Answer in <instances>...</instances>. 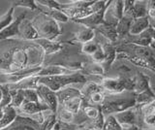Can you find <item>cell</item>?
Wrapping results in <instances>:
<instances>
[{"mask_svg":"<svg viewBox=\"0 0 155 130\" xmlns=\"http://www.w3.org/2000/svg\"><path fill=\"white\" fill-rule=\"evenodd\" d=\"M134 18L129 16L123 15L122 18L118 22L117 25H116V31H117L118 35V40L123 39L129 34V30L131 27V23H132Z\"/></svg>","mask_w":155,"mask_h":130,"instance_id":"obj_26","label":"cell"},{"mask_svg":"<svg viewBox=\"0 0 155 130\" xmlns=\"http://www.w3.org/2000/svg\"><path fill=\"white\" fill-rule=\"evenodd\" d=\"M99 45H100L99 43L94 42V41H91V42H88V43H85V44H82L81 52H82V54H84V55L91 56L97 51Z\"/></svg>","mask_w":155,"mask_h":130,"instance_id":"obj_40","label":"cell"},{"mask_svg":"<svg viewBox=\"0 0 155 130\" xmlns=\"http://www.w3.org/2000/svg\"><path fill=\"white\" fill-rule=\"evenodd\" d=\"M116 122L119 123V125L122 129H127L133 126H137L139 128H142V112H140V106H136L134 108H131L129 110L123 111V112L114 115Z\"/></svg>","mask_w":155,"mask_h":130,"instance_id":"obj_8","label":"cell"},{"mask_svg":"<svg viewBox=\"0 0 155 130\" xmlns=\"http://www.w3.org/2000/svg\"><path fill=\"white\" fill-rule=\"evenodd\" d=\"M147 18L150 26L155 28V10L154 9H147Z\"/></svg>","mask_w":155,"mask_h":130,"instance_id":"obj_45","label":"cell"},{"mask_svg":"<svg viewBox=\"0 0 155 130\" xmlns=\"http://www.w3.org/2000/svg\"><path fill=\"white\" fill-rule=\"evenodd\" d=\"M117 55L116 59L126 60L137 67L150 70L155 73V46L142 47L130 43H114L113 44Z\"/></svg>","mask_w":155,"mask_h":130,"instance_id":"obj_2","label":"cell"},{"mask_svg":"<svg viewBox=\"0 0 155 130\" xmlns=\"http://www.w3.org/2000/svg\"><path fill=\"white\" fill-rule=\"evenodd\" d=\"M147 9H154L155 10V0L147 1Z\"/></svg>","mask_w":155,"mask_h":130,"instance_id":"obj_46","label":"cell"},{"mask_svg":"<svg viewBox=\"0 0 155 130\" xmlns=\"http://www.w3.org/2000/svg\"><path fill=\"white\" fill-rule=\"evenodd\" d=\"M76 115L70 111H68L64 108H60L56 113V118L58 122L66 123V124H74V122L76 120Z\"/></svg>","mask_w":155,"mask_h":130,"instance_id":"obj_30","label":"cell"},{"mask_svg":"<svg viewBox=\"0 0 155 130\" xmlns=\"http://www.w3.org/2000/svg\"><path fill=\"white\" fill-rule=\"evenodd\" d=\"M34 43H36L37 45L40 46L42 49L45 52V55H51L53 54H56V52H60L64 45L62 44L61 42H55V41H50L47 39H37L35 41H33Z\"/></svg>","mask_w":155,"mask_h":130,"instance_id":"obj_19","label":"cell"},{"mask_svg":"<svg viewBox=\"0 0 155 130\" xmlns=\"http://www.w3.org/2000/svg\"><path fill=\"white\" fill-rule=\"evenodd\" d=\"M39 12L44 14V15L48 16V17L51 18L52 20L56 21L57 22H68L70 21V18L60 10H52V9H47V8L42 9V8L39 7Z\"/></svg>","mask_w":155,"mask_h":130,"instance_id":"obj_28","label":"cell"},{"mask_svg":"<svg viewBox=\"0 0 155 130\" xmlns=\"http://www.w3.org/2000/svg\"><path fill=\"white\" fill-rule=\"evenodd\" d=\"M38 6H42L47 9H52V10H60L61 11V4L58 1L54 0H38L36 1Z\"/></svg>","mask_w":155,"mask_h":130,"instance_id":"obj_39","label":"cell"},{"mask_svg":"<svg viewBox=\"0 0 155 130\" xmlns=\"http://www.w3.org/2000/svg\"><path fill=\"white\" fill-rule=\"evenodd\" d=\"M58 103L62 108L70 111L73 114L78 115L84 105V98L80 89L68 86L56 92Z\"/></svg>","mask_w":155,"mask_h":130,"instance_id":"obj_6","label":"cell"},{"mask_svg":"<svg viewBox=\"0 0 155 130\" xmlns=\"http://www.w3.org/2000/svg\"><path fill=\"white\" fill-rule=\"evenodd\" d=\"M24 102H41L36 89H25L23 90Z\"/></svg>","mask_w":155,"mask_h":130,"instance_id":"obj_41","label":"cell"},{"mask_svg":"<svg viewBox=\"0 0 155 130\" xmlns=\"http://www.w3.org/2000/svg\"><path fill=\"white\" fill-rule=\"evenodd\" d=\"M12 94V102L10 106L16 110L19 109L21 105L24 103V96H23V90L22 89H11Z\"/></svg>","mask_w":155,"mask_h":130,"instance_id":"obj_32","label":"cell"},{"mask_svg":"<svg viewBox=\"0 0 155 130\" xmlns=\"http://www.w3.org/2000/svg\"><path fill=\"white\" fill-rule=\"evenodd\" d=\"M153 45H154V46H155V44H153Z\"/></svg>","mask_w":155,"mask_h":130,"instance_id":"obj_53","label":"cell"},{"mask_svg":"<svg viewBox=\"0 0 155 130\" xmlns=\"http://www.w3.org/2000/svg\"><path fill=\"white\" fill-rule=\"evenodd\" d=\"M134 107H136V94L133 91H124L118 94H107L100 110L105 117H108Z\"/></svg>","mask_w":155,"mask_h":130,"instance_id":"obj_3","label":"cell"},{"mask_svg":"<svg viewBox=\"0 0 155 130\" xmlns=\"http://www.w3.org/2000/svg\"><path fill=\"white\" fill-rule=\"evenodd\" d=\"M18 112L17 110L11 107V106H8V107L3 109V115L1 119H0V130L3 128L8 127L9 125H11L16 118H18Z\"/></svg>","mask_w":155,"mask_h":130,"instance_id":"obj_24","label":"cell"},{"mask_svg":"<svg viewBox=\"0 0 155 130\" xmlns=\"http://www.w3.org/2000/svg\"><path fill=\"white\" fill-rule=\"evenodd\" d=\"M123 15H124V1H121V0L110 1L105 11L104 22L116 27L118 22L122 18Z\"/></svg>","mask_w":155,"mask_h":130,"instance_id":"obj_9","label":"cell"},{"mask_svg":"<svg viewBox=\"0 0 155 130\" xmlns=\"http://www.w3.org/2000/svg\"><path fill=\"white\" fill-rule=\"evenodd\" d=\"M81 111L84 114V117L88 119L96 118L101 112L100 107H97V106H93V105H82Z\"/></svg>","mask_w":155,"mask_h":130,"instance_id":"obj_34","label":"cell"},{"mask_svg":"<svg viewBox=\"0 0 155 130\" xmlns=\"http://www.w3.org/2000/svg\"><path fill=\"white\" fill-rule=\"evenodd\" d=\"M155 101V92L151 88H147L143 92L136 94V106H143L150 104Z\"/></svg>","mask_w":155,"mask_h":130,"instance_id":"obj_27","label":"cell"},{"mask_svg":"<svg viewBox=\"0 0 155 130\" xmlns=\"http://www.w3.org/2000/svg\"><path fill=\"white\" fill-rule=\"evenodd\" d=\"M103 89L104 88H102L100 84H97L95 82H86L81 89V93L82 95V98L84 100L88 97V96H90L92 93H94L96 91H99V90H103Z\"/></svg>","mask_w":155,"mask_h":130,"instance_id":"obj_31","label":"cell"},{"mask_svg":"<svg viewBox=\"0 0 155 130\" xmlns=\"http://www.w3.org/2000/svg\"><path fill=\"white\" fill-rule=\"evenodd\" d=\"M140 36L151 40L153 42V44H155V28L154 27L149 25L147 29L142 33V34H140Z\"/></svg>","mask_w":155,"mask_h":130,"instance_id":"obj_43","label":"cell"},{"mask_svg":"<svg viewBox=\"0 0 155 130\" xmlns=\"http://www.w3.org/2000/svg\"><path fill=\"white\" fill-rule=\"evenodd\" d=\"M135 86H134V93L138 94L143 92L150 88V78L148 76L144 75L142 72H138L135 77Z\"/></svg>","mask_w":155,"mask_h":130,"instance_id":"obj_25","label":"cell"},{"mask_svg":"<svg viewBox=\"0 0 155 130\" xmlns=\"http://www.w3.org/2000/svg\"><path fill=\"white\" fill-rule=\"evenodd\" d=\"M113 70L118 73V77H122V78H129L133 79L136 77L138 73V70L136 69V67L131 64L130 62L126 60H119L116 59L114 65L111 66ZM110 68V69H111Z\"/></svg>","mask_w":155,"mask_h":130,"instance_id":"obj_13","label":"cell"},{"mask_svg":"<svg viewBox=\"0 0 155 130\" xmlns=\"http://www.w3.org/2000/svg\"><path fill=\"white\" fill-rule=\"evenodd\" d=\"M46 126L47 119L43 124H39L30 118L18 115L16 120L11 125L1 130H46Z\"/></svg>","mask_w":155,"mask_h":130,"instance_id":"obj_10","label":"cell"},{"mask_svg":"<svg viewBox=\"0 0 155 130\" xmlns=\"http://www.w3.org/2000/svg\"><path fill=\"white\" fill-rule=\"evenodd\" d=\"M149 21L147 17L134 18L132 23H131V27L129 30V34L132 36H138L147 29L149 26Z\"/></svg>","mask_w":155,"mask_h":130,"instance_id":"obj_23","label":"cell"},{"mask_svg":"<svg viewBox=\"0 0 155 130\" xmlns=\"http://www.w3.org/2000/svg\"><path fill=\"white\" fill-rule=\"evenodd\" d=\"M51 130H54V129H51Z\"/></svg>","mask_w":155,"mask_h":130,"instance_id":"obj_52","label":"cell"},{"mask_svg":"<svg viewBox=\"0 0 155 130\" xmlns=\"http://www.w3.org/2000/svg\"><path fill=\"white\" fill-rule=\"evenodd\" d=\"M135 78H103L100 82V85L108 94H118L124 91H133L135 86Z\"/></svg>","mask_w":155,"mask_h":130,"instance_id":"obj_7","label":"cell"},{"mask_svg":"<svg viewBox=\"0 0 155 130\" xmlns=\"http://www.w3.org/2000/svg\"><path fill=\"white\" fill-rule=\"evenodd\" d=\"M154 103H155V101H154Z\"/></svg>","mask_w":155,"mask_h":130,"instance_id":"obj_54","label":"cell"},{"mask_svg":"<svg viewBox=\"0 0 155 130\" xmlns=\"http://www.w3.org/2000/svg\"><path fill=\"white\" fill-rule=\"evenodd\" d=\"M143 122L149 128H155V115H145V117L143 118Z\"/></svg>","mask_w":155,"mask_h":130,"instance_id":"obj_44","label":"cell"},{"mask_svg":"<svg viewBox=\"0 0 155 130\" xmlns=\"http://www.w3.org/2000/svg\"><path fill=\"white\" fill-rule=\"evenodd\" d=\"M94 30L96 32L100 33L102 36H104L110 43H111V44H114V43H115L118 40L116 27L110 25L106 22H103V23H101V25H99L98 26H96L94 28Z\"/></svg>","mask_w":155,"mask_h":130,"instance_id":"obj_20","label":"cell"},{"mask_svg":"<svg viewBox=\"0 0 155 130\" xmlns=\"http://www.w3.org/2000/svg\"><path fill=\"white\" fill-rule=\"evenodd\" d=\"M18 37L23 41H28V42H33L39 39L38 32L35 29L34 25H32V22L26 20V18H24L21 22V25H19Z\"/></svg>","mask_w":155,"mask_h":130,"instance_id":"obj_12","label":"cell"},{"mask_svg":"<svg viewBox=\"0 0 155 130\" xmlns=\"http://www.w3.org/2000/svg\"><path fill=\"white\" fill-rule=\"evenodd\" d=\"M39 79L40 77L38 75L28 77V78L22 80L21 82H19L18 84L15 85H8L10 89H36L37 86L39 85Z\"/></svg>","mask_w":155,"mask_h":130,"instance_id":"obj_22","label":"cell"},{"mask_svg":"<svg viewBox=\"0 0 155 130\" xmlns=\"http://www.w3.org/2000/svg\"><path fill=\"white\" fill-rule=\"evenodd\" d=\"M37 93L39 95V98H40V101L43 104H46L48 109H50L53 114L57 113L58 111V99H57V95L56 92L52 91L51 89H50L48 86L44 85H39L37 86Z\"/></svg>","mask_w":155,"mask_h":130,"instance_id":"obj_11","label":"cell"},{"mask_svg":"<svg viewBox=\"0 0 155 130\" xmlns=\"http://www.w3.org/2000/svg\"><path fill=\"white\" fill-rule=\"evenodd\" d=\"M140 128L137 127V126H133V127H130V128H127V129H123V130H139Z\"/></svg>","mask_w":155,"mask_h":130,"instance_id":"obj_47","label":"cell"},{"mask_svg":"<svg viewBox=\"0 0 155 130\" xmlns=\"http://www.w3.org/2000/svg\"><path fill=\"white\" fill-rule=\"evenodd\" d=\"M14 9L15 8L13 6H11L6 13H4L2 16H0V31H1L4 27L9 25L10 23L14 21V18H13Z\"/></svg>","mask_w":155,"mask_h":130,"instance_id":"obj_36","label":"cell"},{"mask_svg":"<svg viewBox=\"0 0 155 130\" xmlns=\"http://www.w3.org/2000/svg\"><path fill=\"white\" fill-rule=\"evenodd\" d=\"M0 74H3V73H1V72H0Z\"/></svg>","mask_w":155,"mask_h":130,"instance_id":"obj_51","label":"cell"},{"mask_svg":"<svg viewBox=\"0 0 155 130\" xmlns=\"http://www.w3.org/2000/svg\"><path fill=\"white\" fill-rule=\"evenodd\" d=\"M12 6L15 7H24L32 11H39V7L34 0H21V1H13Z\"/></svg>","mask_w":155,"mask_h":130,"instance_id":"obj_38","label":"cell"},{"mask_svg":"<svg viewBox=\"0 0 155 130\" xmlns=\"http://www.w3.org/2000/svg\"><path fill=\"white\" fill-rule=\"evenodd\" d=\"M96 35V31L91 27H86V26H82L81 29L76 32L74 34V37L71 41L73 42H78V43H81V44H85V43H88L93 41Z\"/></svg>","mask_w":155,"mask_h":130,"instance_id":"obj_21","label":"cell"},{"mask_svg":"<svg viewBox=\"0 0 155 130\" xmlns=\"http://www.w3.org/2000/svg\"><path fill=\"white\" fill-rule=\"evenodd\" d=\"M25 16H26V13H23L21 15H19L18 18H15L9 25L4 27L3 29L0 31V42L3 40L10 39V38H12V37L18 36L19 25H21V22L25 18Z\"/></svg>","mask_w":155,"mask_h":130,"instance_id":"obj_15","label":"cell"},{"mask_svg":"<svg viewBox=\"0 0 155 130\" xmlns=\"http://www.w3.org/2000/svg\"><path fill=\"white\" fill-rule=\"evenodd\" d=\"M91 58H92V61L94 62L96 64H102V62L104 60V51H103V47L100 44L98 49L97 51L94 52L93 55H91Z\"/></svg>","mask_w":155,"mask_h":130,"instance_id":"obj_42","label":"cell"},{"mask_svg":"<svg viewBox=\"0 0 155 130\" xmlns=\"http://www.w3.org/2000/svg\"><path fill=\"white\" fill-rule=\"evenodd\" d=\"M86 78L84 74L77 72L71 75H60V76H50V77H40L39 85H44L48 86L54 92H58L61 89L68 88L70 85L86 83Z\"/></svg>","mask_w":155,"mask_h":130,"instance_id":"obj_4","label":"cell"},{"mask_svg":"<svg viewBox=\"0 0 155 130\" xmlns=\"http://www.w3.org/2000/svg\"><path fill=\"white\" fill-rule=\"evenodd\" d=\"M102 47H103V51H104V60L102 62L101 66L103 68L105 74L107 75L116 60L117 52H116L115 47L110 42L105 43L104 45H102Z\"/></svg>","mask_w":155,"mask_h":130,"instance_id":"obj_14","label":"cell"},{"mask_svg":"<svg viewBox=\"0 0 155 130\" xmlns=\"http://www.w3.org/2000/svg\"><path fill=\"white\" fill-rule=\"evenodd\" d=\"M77 73L76 71L68 68L65 65H48L43 67L42 70L39 72V77H50V76H60V75H71Z\"/></svg>","mask_w":155,"mask_h":130,"instance_id":"obj_16","label":"cell"},{"mask_svg":"<svg viewBox=\"0 0 155 130\" xmlns=\"http://www.w3.org/2000/svg\"><path fill=\"white\" fill-rule=\"evenodd\" d=\"M110 2V1H109ZM107 7L98 13H95V14H92L89 17H86L84 18H81V20H76V21H73L74 22L77 23H80L82 26H86V27H91V28H94L96 26H98L99 25L104 22V16H105V11H106Z\"/></svg>","mask_w":155,"mask_h":130,"instance_id":"obj_18","label":"cell"},{"mask_svg":"<svg viewBox=\"0 0 155 130\" xmlns=\"http://www.w3.org/2000/svg\"><path fill=\"white\" fill-rule=\"evenodd\" d=\"M46 111H51L48 109V107L46 104H43L42 102H24L21 107L17 110V112L18 115H35L37 113H41V112H46Z\"/></svg>","mask_w":155,"mask_h":130,"instance_id":"obj_17","label":"cell"},{"mask_svg":"<svg viewBox=\"0 0 155 130\" xmlns=\"http://www.w3.org/2000/svg\"><path fill=\"white\" fill-rule=\"evenodd\" d=\"M139 130H155V128H147V129H144V128H140Z\"/></svg>","mask_w":155,"mask_h":130,"instance_id":"obj_48","label":"cell"},{"mask_svg":"<svg viewBox=\"0 0 155 130\" xmlns=\"http://www.w3.org/2000/svg\"><path fill=\"white\" fill-rule=\"evenodd\" d=\"M102 130H123V129L119 125V123L116 122L114 115H108V117H106L105 124Z\"/></svg>","mask_w":155,"mask_h":130,"instance_id":"obj_37","label":"cell"},{"mask_svg":"<svg viewBox=\"0 0 155 130\" xmlns=\"http://www.w3.org/2000/svg\"><path fill=\"white\" fill-rule=\"evenodd\" d=\"M130 17L133 18H139L147 17V1H135L133 10L130 14Z\"/></svg>","mask_w":155,"mask_h":130,"instance_id":"obj_29","label":"cell"},{"mask_svg":"<svg viewBox=\"0 0 155 130\" xmlns=\"http://www.w3.org/2000/svg\"><path fill=\"white\" fill-rule=\"evenodd\" d=\"M105 120H106V117L104 115V114L100 112L99 115L94 119H90V122L87 123L86 125H81V127L84 128H89V129H94V130H102L103 129V126L105 124Z\"/></svg>","mask_w":155,"mask_h":130,"instance_id":"obj_33","label":"cell"},{"mask_svg":"<svg viewBox=\"0 0 155 130\" xmlns=\"http://www.w3.org/2000/svg\"><path fill=\"white\" fill-rule=\"evenodd\" d=\"M2 115H3V110H0V119H1Z\"/></svg>","mask_w":155,"mask_h":130,"instance_id":"obj_49","label":"cell"},{"mask_svg":"<svg viewBox=\"0 0 155 130\" xmlns=\"http://www.w3.org/2000/svg\"><path fill=\"white\" fill-rule=\"evenodd\" d=\"M31 22L38 32L39 39L41 38V39L54 41L55 38L62 33L58 22L42 13H39V15H37Z\"/></svg>","mask_w":155,"mask_h":130,"instance_id":"obj_5","label":"cell"},{"mask_svg":"<svg viewBox=\"0 0 155 130\" xmlns=\"http://www.w3.org/2000/svg\"><path fill=\"white\" fill-rule=\"evenodd\" d=\"M45 52L34 42L13 46L0 55V72L13 74L17 72L43 67Z\"/></svg>","mask_w":155,"mask_h":130,"instance_id":"obj_1","label":"cell"},{"mask_svg":"<svg viewBox=\"0 0 155 130\" xmlns=\"http://www.w3.org/2000/svg\"><path fill=\"white\" fill-rule=\"evenodd\" d=\"M1 86H2V85H1V84H0V88H1Z\"/></svg>","mask_w":155,"mask_h":130,"instance_id":"obj_50","label":"cell"},{"mask_svg":"<svg viewBox=\"0 0 155 130\" xmlns=\"http://www.w3.org/2000/svg\"><path fill=\"white\" fill-rule=\"evenodd\" d=\"M2 89V100L0 102V110H3L4 108L10 106L12 102V94H11V89L9 88L8 85H2L1 86Z\"/></svg>","mask_w":155,"mask_h":130,"instance_id":"obj_35","label":"cell"}]
</instances>
